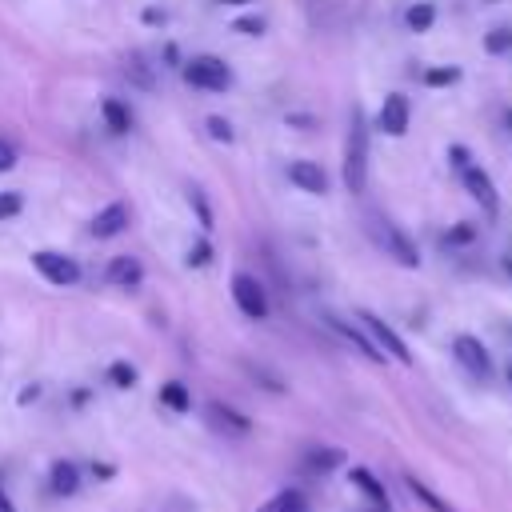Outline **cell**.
<instances>
[{"label": "cell", "instance_id": "cell-2", "mask_svg": "<svg viewBox=\"0 0 512 512\" xmlns=\"http://www.w3.org/2000/svg\"><path fill=\"white\" fill-rule=\"evenodd\" d=\"M184 80L192 84V88H200V92H224L228 84H232V68L220 60V56H192L188 64H184Z\"/></svg>", "mask_w": 512, "mask_h": 512}, {"label": "cell", "instance_id": "cell-9", "mask_svg": "<svg viewBox=\"0 0 512 512\" xmlns=\"http://www.w3.org/2000/svg\"><path fill=\"white\" fill-rule=\"evenodd\" d=\"M408 120H412V108H408V96L404 92H388L380 112H376V128L388 132V136H404L408 132Z\"/></svg>", "mask_w": 512, "mask_h": 512}, {"label": "cell", "instance_id": "cell-21", "mask_svg": "<svg viewBox=\"0 0 512 512\" xmlns=\"http://www.w3.org/2000/svg\"><path fill=\"white\" fill-rule=\"evenodd\" d=\"M352 484H360V488L368 492V500L384 508V500H388V496H384V488H380V480H376V476H372L368 468H352Z\"/></svg>", "mask_w": 512, "mask_h": 512}, {"label": "cell", "instance_id": "cell-22", "mask_svg": "<svg viewBox=\"0 0 512 512\" xmlns=\"http://www.w3.org/2000/svg\"><path fill=\"white\" fill-rule=\"evenodd\" d=\"M460 80V68L456 64H440V68H424V84L428 88H448Z\"/></svg>", "mask_w": 512, "mask_h": 512}, {"label": "cell", "instance_id": "cell-3", "mask_svg": "<svg viewBox=\"0 0 512 512\" xmlns=\"http://www.w3.org/2000/svg\"><path fill=\"white\" fill-rule=\"evenodd\" d=\"M32 268H36L48 284H56V288H72V284L80 280V264H76L72 256H64V252H52V248L32 252Z\"/></svg>", "mask_w": 512, "mask_h": 512}, {"label": "cell", "instance_id": "cell-33", "mask_svg": "<svg viewBox=\"0 0 512 512\" xmlns=\"http://www.w3.org/2000/svg\"><path fill=\"white\" fill-rule=\"evenodd\" d=\"M16 164V152H12V144L8 140H0V172H8Z\"/></svg>", "mask_w": 512, "mask_h": 512}, {"label": "cell", "instance_id": "cell-17", "mask_svg": "<svg viewBox=\"0 0 512 512\" xmlns=\"http://www.w3.org/2000/svg\"><path fill=\"white\" fill-rule=\"evenodd\" d=\"M256 512H308V496H304V492H296V488H284V492L268 496Z\"/></svg>", "mask_w": 512, "mask_h": 512}, {"label": "cell", "instance_id": "cell-29", "mask_svg": "<svg viewBox=\"0 0 512 512\" xmlns=\"http://www.w3.org/2000/svg\"><path fill=\"white\" fill-rule=\"evenodd\" d=\"M208 132H212V140H224V144H232V124H228V120H220V116H208Z\"/></svg>", "mask_w": 512, "mask_h": 512}, {"label": "cell", "instance_id": "cell-13", "mask_svg": "<svg viewBox=\"0 0 512 512\" xmlns=\"http://www.w3.org/2000/svg\"><path fill=\"white\" fill-rule=\"evenodd\" d=\"M104 276H108V284H112V288H140L144 268H140V260H136V256H112Z\"/></svg>", "mask_w": 512, "mask_h": 512}, {"label": "cell", "instance_id": "cell-34", "mask_svg": "<svg viewBox=\"0 0 512 512\" xmlns=\"http://www.w3.org/2000/svg\"><path fill=\"white\" fill-rule=\"evenodd\" d=\"M0 512H16V508H12V500L4 496V488H0Z\"/></svg>", "mask_w": 512, "mask_h": 512}, {"label": "cell", "instance_id": "cell-26", "mask_svg": "<svg viewBox=\"0 0 512 512\" xmlns=\"http://www.w3.org/2000/svg\"><path fill=\"white\" fill-rule=\"evenodd\" d=\"M340 460H344V452H340V448H320V452H312V456H308V464H312L316 472H328V468H336Z\"/></svg>", "mask_w": 512, "mask_h": 512}, {"label": "cell", "instance_id": "cell-25", "mask_svg": "<svg viewBox=\"0 0 512 512\" xmlns=\"http://www.w3.org/2000/svg\"><path fill=\"white\" fill-rule=\"evenodd\" d=\"M108 380H112L116 388H132V384H136V368H132L128 360H116V364H108Z\"/></svg>", "mask_w": 512, "mask_h": 512}, {"label": "cell", "instance_id": "cell-36", "mask_svg": "<svg viewBox=\"0 0 512 512\" xmlns=\"http://www.w3.org/2000/svg\"><path fill=\"white\" fill-rule=\"evenodd\" d=\"M216 4H252V0H216Z\"/></svg>", "mask_w": 512, "mask_h": 512}, {"label": "cell", "instance_id": "cell-4", "mask_svg": "<svg viewBox=\"0 0 512 512\" xmlns=\"http://www.w3.org/2000/svg\"><path fill=\"white\" fill-rule=\"evenodd\" d=\"M372 232H376L380 248H384L396 264H404V268H420V252H416V244H412V236H408V232H400L392 220H376V224H372Z\"/></svg>", "mask_w": 512, "mask_h": 512}, {"label": "cell", "instance_id": "cell-12", "mask_svg": "<svg viewBox=\"0 0 512 512\" xmlns=\"http://www.w3.org/2000/svg\"><path fill=\"white\" fill-rule=\"evenodd\" d=\"M288 180L308 196H324L328 192V172L320 164H312V160H292L288 164Z\"/></svg>", "mask_w": 512, "mask_h": 512}, {"label": "cell", "instance_id": "cell-35", "mask_svg": "<svg viewBox=\"0 0 512 512\" xmlns=\"http://www.w3.org/2000/svg\"><path fill=\"white\" fill-rule=\"evenodd\" d=\"M504 272H508V276H512V256H504Z\"/></svg>", "mask_w": 512, "mask_h": 512}, {"label": "cell", "instance_id": "cell-32", "mask_svg": "<svg viewBox=\"0 0 512 512\" xmlns=\"http://www.w3.org/2000/svg\"><path fill=\"white\" fill-rule=\"evenodd\" d=\"M448 160H452V168H456V172L472 164V156H468V148H460V144H452V148H448Z\"/></svg>", "mask_w": 512, "mask_h": 512}, {"label": "cell", "instance_id": "cell-15", "mask_svg": "<svg viewBox=\"0 0 512 512\" xmlns=\"http://www.w3.org/2000/svg\"><path fill=\"white\" fill-rule=\"evenodd\" d=\"M208 420L216 424V428H228L232 436H244L252 424H248V416H240L236 408H228V404H208Z\"/></svg>", "mask_w": 512, "mask_h": 512}, {"label": "cell", "instance_id": "cell-24", "mask_svg": "<svg viewBox=\"0 0 512 512\" xmlns=\"http://www.w3.org/2000/svg\"><path fill=\"white\" fill-rule=\"evenodd\" d=\"M484 52H492V56L512 52V28H492V32L484 36Z\"/></svg>", "mask_w": 512, "mask_h": 512}, {"label": "cell", "instance_id": "cell-11", "mask_svg": "<svg viewBox=\"0 0 512 512\" xmlns=\"http://www.w3.org/2000/svg\"><path fill=\"white\" fill-rule=\"evenodd\" d=\"M124 228H128V204H124V200L104 204V208L92 216V224H88V232H92L96 240H112V236H120Z\"/></svg>", "mask_w": 512, "mask_h": 512}, {"label": "cell", "instance_id": "cell-16", "mask_svg": "<svg viewBox=\"0 0 512 512\" xmlns=\"http://www.w3.org/2000/svg\"><path fill=\"white\" fill-rule=\"evenodd\" d=\"M48 484H52V492H56V496H76V488H80V472H76V464L56 460V464H52Z\"/></svg>", "mask_w": 512, "mask_h": 512}, {"label": "cell", "instance_id": "cell-27", "mask_svg": "<svg viewBox=\"0 0 512 512\" xmlns=\"http://www.w3.org/2000/svg\"><path fill=\"white\" fill-rule=\"evenodd\" d=\"M208 260H212V244H208V240L200 236V240H196V244L188 248V256H184V264H188V268H204Z\"/></svg>", "mask_w": 512, "mask_h": 512}, {"label": "cell", "instance_id": "cell-1", "mask_svg": "<svg viewBox=\"0 0 512 512\" xmlns=\"http://www.w3.org/2000/svg\"><path fill=\"white\" fill-rule=\"evenodd\" d=\"M344 184L352 196H360L368 184V124H364L360 108H352V124H348V140H344Z\"/></svg>", "mask_w": 512, "mask_h": 512}, {"label": "cell", "instance_id": "cell-8", "mask_svg": "<svg viewBox=\"0 0 512 512\" xmlns=\"http://www.w3.org/2000/svg\"><path fill=\"white\" fill-rule=\"evenodd\" d=\"M460 184H464V192L488 212V216H496L500 212V196H496V184H492V176L484 172V168H476V164H468V168H460Z\"/></svg>", "mask_w": 512, "mask_h": 512}, {"label": "cell", "instance_id": "cell-38", "mask_svg": "<svg viewBox=\"0 0 512 512\" xmlns=\"http://www.w3.org/2000/svg\"><path fill=\"white\" fill-rule=\"evenodd\" d=\"M508 128H512V112H508Z\"/></svg>", "mask_w": 512, "mask_h": 512}, {"label": "cell", "instance_id": "cell-30", "mask_svg": "<svg viewBox=\"0 0 512 512\" xmlns=\"http://www.w3.org/2000/svg\"><path fill=\"white\" fill-rule=\"evenodd\" d=\"M192 204H196V216H200V228H212V212H208V204H204V196H200V188H192V196H188Z\"/></svg>", "mask_w": 512, "mask_h": 512}, {"label": "cell", "instance_id": "cell-18", "mask_svg": "<svg viewBox=\"0 0 512 512\" xmlns=\"http://www.w3.org/2000/svg\"><path fill=\"white\" fill-rule=\"evenodd\" d=\"M404 24H408V32H428V28L436 24V4H432V0H416V4L404 12Z\"/></svg>", "mask_w": 512, "mask_h": 512}, {"label": "cell", "instance_id": "cell-20", "mask_svg": "<svg viewBox=\"0 0 512 512\" xmlns=\"http://www.w3.org/2000/svg\"><path fill=\"white\" fill-rule=\"evenodd\" d=\"M160 404L172 408V412H188V408H192V396H188V388H184L180 380H168V384L160 388Z\"/></svg>", "mask_w": 512, "mask_h": 512}, {"label": "cell", "instance_id": "cell-37", "mask_svg": "<svg viewBox=\"0 0 512 512\" xmlns=\"http://www.w3.org/2000/svg\"><path fill=\"white\" fill-rule=\"evenodd\" d=\"M508 384H512V364H508Z\"/></svg>", "mask_w": 512, "mask_h": 512}, {"label": "cell", "instance_id": "cell-28", "mask_svg": "<svg viewBox=\"0 0 512 512\" xmlns=\"http://www.w3.org/2000/svg\"><path fill=\"white\" fill-rule=\"evenodd\" d=\"M20 208H24V196L20 192H0V220H12Z\"/></svg>", "mask_w": 512, "mask_h": 512}, {"label": "cell", "instance_id": "cell-5", "mask_svg": "<svg viewBox=\"0 0 512 512\" xmlns=\"http://www.w3.org/2000/svg\"><path fill=\"white\" fill-rule=\"evenodd\" d=\"M232 300H236V308H240L248 320H264V316H268V292H264V284H260L256 276H248V272H236V276H232Z\"/></svg>", "mask_w": 512, "mask_h": 512}, {"label": "cell", "instance_id": "cell-31", "mask_svg": "<svg viewBox=\"0 0 512 512\" xmlns=\"http://www.w3.org/2000/svg\"><path fill=\"white\" fill-rule=\"evenodd\" d=\"M236 32H244V36H260V32H264V20H260V16H244V20H236Z\"/></svg>", "mask_w": 512, "mask_h": 512}, {"label": "cell", "instance_id": "cell-10", "mask_svg": "<svg viewBox=\"0 0 512 512\" xmlns=\"http://www.w3.org/2000/svg\"><path fill=\"white\" fill-rule=\"evenodd\" d=\"M324 324H328V328H332V332H336L344 344H352L360 356H368L372 364H384V352H380V348L372 344V336H364V332H360L352 320H344V316H332V312H328V316H324Z\"/></svg>", "mask_w": 512, "mask_h": 512}, {"label": "cell", "instance_id": "cell-6", "mask_svg": "<svg viewBox=\"0 0 512 512\" xmlns=\"http://www.w3.org/2000/svg\"><path fill=\"white\" fill-rule=\"evenodd\" d=\"M356 320L364 324V332L372 336V344H376L384 356H392V360H400V364H412V352H408V344H404V340H400V336H396V332H392V328H388V324H384L376 312H360Z\"/></svg>", "mask_w": 512, "mask_h": 512}, {"label": "cell", "instance_id": "cell-23", "mask_svg": "<svg viewBox=\"0 0 512 512\" xmlns=\"http://www.w3.org/2000/svg\"><path fill=\"white\" fill-rule=\"evenodd\" d=\"M472 240H476V228H472L468 220H460V224H452V228L444 232V244H448V248H468Z\"/></svg>", "mask_w": 512, "mask_h": 512}, {"label": "cell", "instance_id": "cell-14", "mask_svg": "<svg viewBox=\"0 0 512 512\" xmlns=\"http://www.w3.org/2000/svg\"><path fill=\"white\" fill-rule=\"evenodd\" d=\"M100 116H104V124H108L112 136H124V132L132 128V112H128V104L116 100V96H104V100H100Z\"/></svg>", "mask_w": 512, "mask_h": 512}, {"label": "cell", "instance_id": "cell-19", "mask_svg": "<svg viewBox=\"0 0 512 512\" xmlns=\"http://www.w3.org/2000/svg\"><path fill=\"white\" fill-rule=\"evenodd\" d=\"M404 484H408V492H412V496H416V500H420L428 512H456V508H452V504H444V500H440V496H436V492H432L424 480H416V476H404Z\"/></svg>", "mask_w": 512, "mask_h": 512}, {"label": "cell", "instance_id": "cell-7", "mask_svg": "<svg viewBox=\"0 0 512 512\" xmlns=\"http://www.w3.org/2000/svg\"><path fill=\"white\" fill-rule=\"evenodd\" d=\"M452 352H456V360H460V368H464L468 376H476V380H488V376H492V356H488V348H484L472 332H460V336L452 340Z\"/></svg>", "mask_w": 512, "mask_h": 512}]
</instances>
